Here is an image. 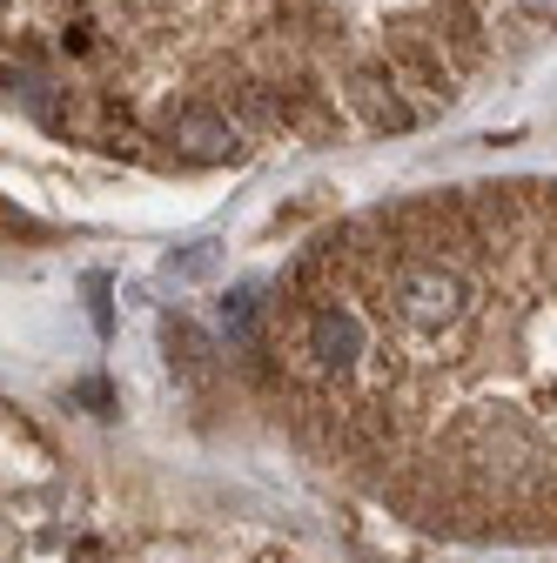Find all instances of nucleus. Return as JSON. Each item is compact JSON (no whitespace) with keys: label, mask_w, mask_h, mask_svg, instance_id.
<instances>
[{"label":"nucleus","mask_w":557,"mask_h":563,"mask_svg":"<svg viewBox=\"0 0 557 563\" xmlns=\"http://www.w3.org/2000/svg\"><path fill=\"white\" fill-rule=\"evenodd\" d=\"M390 316L416 335H444L463 316V275L444 262H396L390 268V289H383Z\"/></svg>","instance_id":"obj_1"},{"label":"nucleus","mask_w":557,"mask_h":563,"mask_svg":"<svg viewBox=\"0 0 557 563\" xmlns=\"http://www.w3.org/2000/svg\"><path fill=\"white\" fill-rule=\"evenodd\" d=\"M296 356L323 376V383H350L357 369H363V356H370V322L350 309V302H309L303 309V349Z\"/></svg>","instance_id":"obj_2"},{"label":"nucleus","mask_w":557,"mask_h":563,"mask_svg":"<svg viewBox=\"0 0 557 563\" xmlns=\"http://www.w3.org/2000/svg\"><path fill=\"white\" fill-rule=\"evenodd\" d=\"M162 141H168L182 162L216 168V162L242 155V121H236V114H222V108H182V114L162 128Z\"/></svg>","instance_id":"obj_3"},{"label":"nucleus","mask_w":557,"mask_h":563,"mask_svg":"<svg viewBox=\"0 0 557 563\" xmlns=\"http://www.w3.org/2000/svg\"><path fill=\"white\" fill-rule=\"evenodd\" d=\"M396 88H403V81H396V60H370V67H357V75H350V101H357L363 128H376V134L416 128V108H409Z\"/></svg>","instance_id":"obj_4"},{"label":"nucleus","mask_w":557,"mask_h":563,"mask_svg":"<svg viewBox=\"0 0 557 563\" xmlns=\"http://www.w3.org/2000/svg\"><path fill=\"white\" fill-rule=\"evenodd\" d=\"M390 60H396V81H409L430 108H444V101L457 95V75H450V60H444V41H430V34H403Z\"/></svg>","instance_id":"obj_5"},{"label":"nucleus","mask_w":557,"mask_h":563,"mask_svg":"<svg viewBox=\"0 0 557 563\" xmlns=\"http://www.w3.org/2000/svg\"><path fill=\"white\" fill-rule=\"evenodd\" d=\"M162 335H168V356H175L182 369H208V356H216V349L201 342V329H195V322H182V316H168V329H162Z\"/></svg>","instance_id":"obj_6"},{"label":"nucleus","mask_w":557,"mask_h":563,"mask_svg":"<svg viewBox=\"0 0 557 563\" xmlns=\"http://www.w3.org/2000/svg\"><path fill=\"white\" fill-rule=\"evenodd\" d=\"M222 329H229L236 342H249V335H255V289H236V296L222 302Z\"/></svg>","instance_id":"obj_7"},{"label":"nucleus","mask_w":557,"mask_h":563,"mask_svg":"<svg viewBox=\"0 0 557 563\" xmlns=\"http://www.w3.org/2000/svg\"><path fill=\"white\" fill-rule=\"evenodd\" d=\"M283 21L290 27H329L336 21V0H283Z\"/></svg>","instance_id":"obj_8"},{"label":"nucleus","mask_w":557,"mask_h":563,"mask_svg":"<svg viewBox=\"0 0 557 563\" xmlns=\"http://www.w3.org/2000/svg\"><path fill=\"white\" fill-rule=\"evenodd\" d=\"M208 268V249H195V255H168V275H201Z\"/></svg>","instance_id":"obj_9"},{"label":"nucleus","mask_w":557,"mask_h":563,"mask_svg":"<svg viewBox=\"0 0 557 563\" xmlns=\"http://www.w3.org/2000/svg\"><path fill=\"white\" fill-rule=\"evenodd\" d=\"M524 14H537V21H557V0H517Z\"/></svg>","instance_id":"obj_10"}]
</instances>
